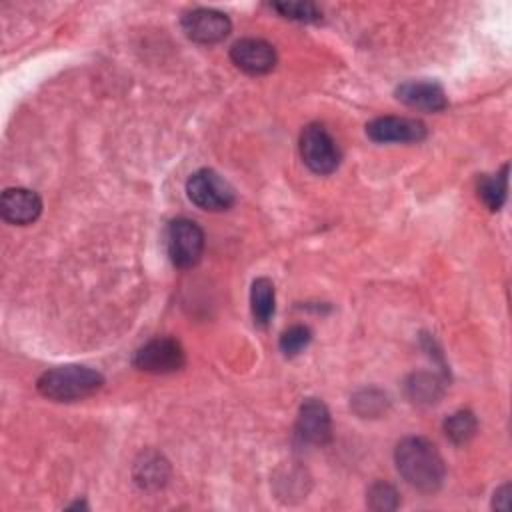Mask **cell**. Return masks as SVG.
I'll return each mask as SVG.
<instances>
[{"label": "cell", "mask_w": 512, "mask_h": 512, "mask_svg": "<svg viewBox=\"0 0 512 512\" xmlns=\"http://www.w3.org/2000/svg\"><path fill=\"white\" fill-rule=\"evenodd\" d=\"M394 462L400 476L420 492H436L446 478V464L438 448L422 438L408 436L398 442L394 450Z\"/></svg>", "instance_id": "1"}, {"label": "cell", "mask_w": 512, "mask_h": 512, "mask_svg": "<svg viewBox=\"0 0 512 512\" xmlns=\"http://www.w3.org/2000/svg\"><path fill=\"white\" fill-rule=\"evenodd\" d=\"M104 384V376L88 366L66 364L46 370L38 378V392L54 402H74L92 396Z\"/></svg>", "instance_id": "2"}, {"label": "cell", "mask_w": 512, "mask_h": 512, "mask_svg": "<svg viewBox=\"0 0 512 512\" xmlns=\"http://www.w3.org/2000/svg\"><path fill=\"white\" fill-rule=\"evenodd\" d=\"M300 156L314 174H332L340 164L336 140L322 124H308L300 134Z\"/></svg>", "instance_id": "3"}, {"label": "cell", "mask_w": 512, "mask_h": 512, "mask_svg": "<svg viewBox=\"0 0 512 512\" xmlns=\"http://www.w3.org/2000/svg\"><path fill=\"white\" fill-rule=\"evenodd\" d=\"M166 248L174 266L192 268L204 254V232L188 218H176L166 228Z\"/></svg>", "instance_id": "4"}, {"label": "cell", "mask_w": 512, "mask_h": 512, "mask_svg": "<svg viewBox=\"0 0 512 512\" xmlns=\"http://www.w3.org/2000/svg\"><path fill=\"white\" fill-rule=\"evenodd\" d=\"M186 192L192 204L208 212L228 210L236 200L234 188L210 168L196 170L186 182Z\"/></svg>", "instance_id": "5"}, {"label": "cell", "mask_w": 512, "mask_h": 512, "mask_svg": "<svg viewBox=\"0 0 512 512\" xmlns=\"http://www.w3.org/2000/svg\"><path fill=\"white\" fill-rule=\"evenodd\" d=\"M134 366L150 374H172L186 362L184 350L178 340L162 336L146 342L134 354Z\"/></svg>", "instance_id": "6"}, {"label": "cell", "mask_w": 512, "mask_h": 512, "mask_svg": "<svg viewBox=\"0 0 512 512\" xmlns=\"http://www.w3.org/2000/svg\"><path fill=\"white\" fill-rule=\"evenodd\" d=\"M182 30L184 34L198 44H216L222 42L230 30H232V22L230 18L214 8H194L188 10L182 20Z\"/></svg>", "instance_id": "7"}, {"label": "cell", "mask_w": 512, "mask_h": 512, "mask_svg": "<svg viewBox=\"0 0 512 512\" xmlns=\"http://www.w3.org/2000/svg\"><path fill=\"white\" fill-rule=\"evenodd\" d=\"M296 436L314 446H324L332 440V418L326 404L318 398H306L298 410Z\"/></svg>", "instance_id": "8"}, {"label": "cell", "mask_w": 512, "mask_h": 512, "mask_svg": "<svg viewBox=\"0 0 512 512\" xmlns=\"http://www.w3.org/2000/svg\"><path fill=\"white\" fill-rule=\"evenodd\" d=\"M230 60L246 74H268L276 66V50L262 38H242L232 44Z\"/></svg>", "instance_id": "9"}, {"label": "cell", "mask_w": 512, "mask_h": 512, "mask_svg": "<svg viewBox=\"0 0 512 512\" xmlns=\"http://www.w3.org/2000/svg\"><path fill=\"white\" fill-rule=\"evenodd\" d=\"M370 140L388 142H420L426 138V126L416 118L406 116H380L366 126Z\"/></svg>", "instance_id": "10"}, {"label": "cell", "mask_w": 512, "mask_h": 512, "mask_svg": "<svg viewBox=\"0 0 512 512\" xmlns=\"http://www.w3.org/2000/svg\"><path fill=\"white\" fill-rule=\"evenodd\" d=\"M0 214L14 226L32 224L42 214V198L28 188H6L0 198Z\"/></svg>", "instance_id": "11"}, {"label": "cell", "mask_w": 512, "mask_h": 512, "mask_svg": "<svg viewBox=\"0 0 512 512\" xmlns=\"http://www.w3.org/2000/svg\"><path fill=\"white\" fill-rule=\"evenodd\" d=\"M396 98L416 110L440 112L448 106L444 88L434 80H408L396 88Z\"/></svg>", "instance_id": "12"}, {"label": "cell", "mask_w": 512, "mask_h": 512, "mask_svg": "<svg viewBox=\"0 0 512 512\" xmlns=\"http://www.w3.org/2000/svg\"><path fill=\"white\" fill-rule=\"evenodd\" d=\"M170 478L166 458L154 450H146L134 462V480L142 490H158Z\"/></svg>", "instance_id": "13"}, {"label": "cell", "mask_w": 512, "mask_h": 512, "mask_svg": "<svg viewBox=\"0 0 512 512\" xmlns=\"http://www.w3.org/2000/svg\"><path fill=\"white\" fill-rule=\"evenodd\" d=\"M274 304H276V292H274L272 280L266 276L256 278L250 288V310H252L254 324L262 328L268 326V322L274 316Z\"/></svg>", "instance_id": "14"}, {"label": "cell", "mask_w": 512, "mask_h": 512, "mask_svg": "<svg viewBox=\"0 0 512 512\" xmlns=\"http://www.w3.org/2000/svg\"><path fill=\"white\" fill-rule=\"evenodd\" d=\"M506 192H508V164H504V168L498 174L482 176L478 180V198L492 212L502 208V204L506 202Z\"/></svg>", "instance_id": "15"}, {"label": "cell", "mask_w": 512, "mask_h": 512, "mask_svg": "<svg viewBox=\"0 0 512 512\" xmlns=\"http://www.w3.org/2000/svg\"><path fill=\"white\" fill-rule=\"evenodd\" d=\"M442 384L436 376L428 374V372H418L412 374L406 382V394L414 404H422V406H430L434 402H438V398L442 396Z\"/></svg>", "instance_id": "16"}, {"label": "cell", "mask_w": 512, "mask_h": 512, "mask_svg": "<svg viewBox=\"0 0 512 512\" xmlns=\"http://www.w3.org/2000/svg\"><path fill=\"white\" fill-rule=\"evenodd\" d=\"M478 428V420L470 410H458L444 420V432L454 444L468 442Z\"/></svg>", "instance_id": "17"}, {"label": "cell", "mask_w": 512, "mask_h": 512, "mask_svg": "<svg viewBox=\"0 0 512 512\" xmlns=\"http://www.w3.org/2000/svg\"><path fill=\"white\" fill-rule=\"evenodd\" d=\"M272 8L288 18V20H296V22H316L322 18V10L314 4V2H272Z\"/></svg>", "instance_id": "18"}, {"label": "cell", "mask_w": 512, "mask_h": 512, "mask_svg": "<svg viewBox=\"0 0 512 512\" xmlns=\"http://www.w3.org/2000/svg\"><path fill=\"white\" fill-rule=\"evenodd\" d=\"M310 340H312V330L304 324H294L280 334L278 346L284 356L292 358V356L300 354L310 344Z\"/></svg>", "instance_id": "19"}, {"label": "cell", "mask_w": 512, "mask_h": 512, "mask_svg": "<svg viewBox=\"0 0 512 512\" xmlns=\"http://www.w3.org/2000/svg\"><path fill=\"white\" fill-rule=\"evenodd\" d=\"M368 506L372 510H378V512H388V510H396L400 506V498H398V492L392 484L388 482H374L370 488H368Z\"/></svg>", "instance_id": "20"}, {"label": "cell", "mask_w": 512, "mask_h": 512, "mask_svg": "<svg viewBox=\"0 0 512 512\" xmlns=\"http://www.w3.org/2000/svg\"><path fill=\"white\" fill-rule=\"evenodd\" d=\"M352 406L360 416H378L382 410H386L388 400L382 392L370 388V390L358 392L352 400Z\"/></svg>", "instance_id": "21"}, {"label": "cell", "mask_w": 512, "mask_h": 512, "mask_svg": "<svg viewBox=\"0 0 512 512\" xmlns=\"http://www.w3.org/2000/svg\"><path fill=\"white\" fill-rule=\"evenodd\" d=\"M492 508H496V510H508L510 508V484H504L494 492Z\"/></svg>", "instance_id": "22"}]
</instances>
